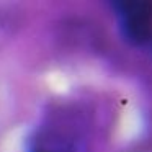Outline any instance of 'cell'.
<instances>
[{"mask_svg": "<svg viewBox=\"0 0 152 152\" xmlns=\"http://www.w3.org/2000/svg\"><path fill=\"white\" fill-rule=\"evenodd\" d=\"M119 28L132 44H145L152 38V5L149 2H113Z\"/></svg>", "mask_w": 152, "mask_h": 152, "instance_id": "cell-1", "label": "cell"}]
</instances>
